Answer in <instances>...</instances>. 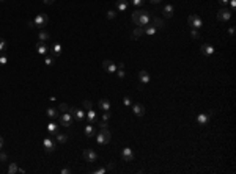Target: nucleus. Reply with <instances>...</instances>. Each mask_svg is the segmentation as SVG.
<instances>
[{
    "label": "nucleus",
    "mask_w": 236,
    "mask_h": 174,
    "mask_svg": "<svg viewBox=\"0 0 236 174\" xmlns=\"http://www.w3.org/2000/svg\"><path fill=\"white\" fill-rule=\"evenodd\" d=\"M217 19H219L220 22H227V20H230V19H231V11H230V10H227V8L224 7L222 10H219V13H217Z\"/></svg>",
    "instance_id": "nucleus-9"
},
{
    "label": "nucleus",
    "mask_w": 236,
    "mask_h": 174,
    "mask_svg": "<svg viewBox=\"0 0 236 174\" xmlns=\"http://www.w3.org/2000/svg\"><path fill=\"white\" fill-rule=\"evenodd\" d=\"M82 155H84L85 162H88V163H93V162L98 160V154H96V151H93V149H85L82 152Z\"/></svg>",
    "instance_id": "nucleus-6"
},
{
    "label": "nucleus",
    "mask_w": 236,
    "mask_h": 174,
    "mask_svg": "<svg viewBox=\"0 0 236 174\" xmlns=\"http://www.w3.org/2000/svg\"><path fill=\"white\" fill-rule=\"evenodd\" d=\"M93 172H94V174H104V172H107V169H106V168H99V169H94Z\"/></svg>",
    "instance_id": "nucleus-42"
},
{
    "label": "nucleus",
    "mask_w": 236,
    "mask_h": 174,
    "mask_svg": "<svg viewBox=\"0 0 236 174\" xmlns=\"http://www.w3.org/2000/svg\"><path fill=\"white\" fill-rule=\"evenodd\" d=\"M116 77L118 79H125L126 77V72H125V64L123 63H118V66H116Z\"/></svg>",
    "instance_id": "nucleus-19"
},
{
    "label": "nucleus",
    "mask_w": 236,
    "mask_h": 174,
    "mask_svg": "<svg viewBox=\"0 0 236 174\" xmlns=\"http://www.w3.org/2000/svg\"><path fill=\"white\" fill-rule=\"evenodd\" d=\"M46 115L49 116V118H57V115H58V113H57V110H55V108H47V110H46Z\"/></svg>",
    "instance_id": "nucleus-30"
},
{
    "label": "nucleus",
    "mask_w": 236,
    "mask_h": 174,
    "mask_svg": "<svg viewBox=\"0 0 236 174\" xmlns=\"http://www.w3.org/2000/svg\"><path fill=\"white\" fill-rule=\"evenodd\" d=\"M43 2H44L46 5H52V3L55 2V0H43Z\"/></svg>",
    "instance_id": "nucleus-50"
},
{
    "label": "nucleus",
    "mask_w": 236,
    "mask_h": 174,
    "mask_svg": "<svg viewBox=\"0 0 236 174\" xmlns=\"http://www.w3.org/2000/svg\"><path fill=\"white\" fill-rule=\"evenodd\" d=\"M150 20H151V17H150V13H148V11H145V10H138V22H137L138 27H145V25H148Z\"/></svg>",
    "instance_id": "nucleus-3"
},
{
    "label": "nucleus",
    "mask_w": 236,
    "mask_h": 174,
    "mask_svg": "<svg viewBox=\"0 0 236 174\" xmlns=\"http://www.w3.org/2000/svg\"><path fill=\"white\" fill-rule=\"evenodd\" d=\"M143 35H145L143 27H137V28H134V32H132V39H138V38H142Z\"/></svg>",
    "instance_id": "nucleus-23"
},
{
    "label": "nucleus",
    "mask_w": 236,
    "mask_h": 174,
    "mask_svg": "<svg viewBox=\"0 0 236 174\" xmlns=\"http://www.w3.org/2000/svg\"><path fill=\"white\" fill-rule=\"evenodd\" d=\"M132 5L134 7H142L143 5V0H132Z\"/></svg>",
    "instance_id": "nucleus-39"
},
{
    "label": "nucleus",
    "mask_w": 236,
    "mask_h": 174,
    "mask_svg": "<svg viewBox=\"0 0 236 174\" xmlns=\"http://www.w3.org/2000/svg\"><path fill=\"white\" fill-rule=\"evenodd\" d=\"M38 39H39V42H46V41H49L51 39V33L49 32H39L38 33Z\"/></svg>",
    "instance_id": "nucleus-24"
},
{
    "label": "nucleus",
    "mask_w": 236,
    "mask_h": 174,
    "mask_svg": "<svg viewBox=\"0 0 236 174\" xmlns=\"http://www.w3.org/2000/svg\"><path fill=\"white\" fill-rule=\"evenodd\" d=\"M84 133H85L88 138L94 137V127H93V124H87V126L84 127Z\"/></svg>",
    "instance_id": "nucleus-22"
},
{
    "label": "nucleus",
    "mask_w": 236,
    "mask_h": 174,
    "mask_svg": "<svg viewBox=\"0 0 236 174\" xmlns=\"http://www.w3.org/2000/svg\"><path fill=\"white\" fill-rule=\"evenodd\" d=\"M55 141H57V143H66V141H68V135H65V133H57Z\"/></svg>",
    "instance_id": "nucleus-29"
},
{
    "label": "nucleus",
    "mask_w": 236,
    "mask_h": 174,
    "mask_svg": "<svg viewBox=\"0 0 236 174\" xmlns=\"http://www.w3.org/2000/svg\"><path fill=\"white\" fill-rule=\"evenodd\" d=\"M228 2H230V0H219V3H220L222 7H227V5H228Z\"/></svg>",
    "instance_id": "nucleus-47"
},
{
    "label": "nucleus",
    "mask_w": 236,
    "mask_h": 174,
    "mask_svg": "<svg viewBox=\"0 0 236 174\" xmlns=\"http://www.w3.org/2000/svg\"><path fill=\"white\" fill-rule=\"evenodd\" d=\"M121 159L125 162H132L134 160V151L131 147H125L123 151H121Z\"/></svg>",
    "instance_id": "nucleus-12"
},
{
    "label": "nucleus",
    "mask_w": 236,
    "mask_h": 174,
    "mask_svg": "<svg viewBox=\"0 0 236 174\" xmlns=\"http://www.w3.org/2000/svg\"><path fill=\"white\" fill-rule=\"evenodd\" d=\"M132 22L137 25V22H138V10H135V11L132 13Z\"/></svg>",
    "instance_id": "nucleus-35"
},
{
    "label": "nucleus",
    "mask_w": 236,
    "mask_h": 174,
    "mask_svg": "<svg viewBox=\"0 0 236 174\" xmlns=\"http://www.w3.org/2000/svg\"><path fill=\"white\" fill-rule=\"evenodd\" d=\"M58 110H60L61 113H66V111H69V107H68L66 104H60V107H58Z\"/></svg>",
    "instance_id": "nucleus-36"
},
{
    "label": "nucleus",
    "mask_w": 236,
    "mask_h": 174,
    "mask_svg": "<svg viewBox=\"0 0 236 174\" xmlns=\"http://www.w3.org/2000/svg\"><path fill=\"white\" fill-rule=\"evenodd\" d=\"M102 67L107 74H115L116 72V64L112 61V60H104L102 61Z\"/></svg>",
    "instance_id": "nucleus-10"
},
{
    "label": "nucleus",
    "mask_w": 236,
    "mask_h": 174,
    "mask_svg": "<svg viewBox=\"0 0 236 174\" xmlns=\"http://www.w3.org/2000/svg\"><path fill=\"white\" fill-rule=\"evenodd\" d=\"M36 52H38V55H46L49 52V46L46 42H38L36 44Z\"/></svg>",
    "instance_id": "nucleus-16"
},
{
    "label": "nucleus",
    "mask_w": 236,
    "mask_h": 174,
    "mask_svg": "<svg viewBox=\"0 0 236 174\" xmlns=\"http://www.w3.org/2000/svg\"><path fill=\"white\" fill-rule=\"evenodd\" d=\"M110 138H112V133L106 127V129H101L99 133L96 135V143L98 144H107V143H110Z\"/></svg>",
    "instance_id": "nucleus-1"
},
{
    "label": "nucleus",
    "mask_w": 236,
    "mask_h": 174,
    "mask_svg": "<svg viewBox=\"0 0 236 174\" xmlns=\"http://www.w3.org/2000/svg\"><path fill=\"white\" fill-rule=\"evenodd\" d=\"M82 108L87 111V110H90V108H93V104H91V101H84L82 102Z\"/></svg>",
    "instance_id": "nucleus-33"
},
{
    "label": "nucleus",
    "mask_w": 236,
    "mask_h": 174,
    "mask_svg": "<svg viewBox=\"0 0 236 174\" xmlns=\"http://www.w3.org/2000/svg\"><path fill=\"white\" fill-rule=\"evenodd\" d=\"M113 168H115V163H109L106 169H107V171H110V169H113Z\"/></svg>",
    "instance_id": "nucleus-49"
},
{
    "label": "nucleus",
    "mask_w": 236,
    "mask_h": 174,
    "mask_svg": "<svg viewBox=\"0 0 236 174\" xmlns=\"http://www.w3.org/2000/svg\"><path fill=\"white\" fill-rule=\"evenodd\" d=\"M153 25L156 28H164L165 27V22L161 19V17H153Z\"/></svg>",
    "instance_id": "nucleus-27"
},
{
    "label": "nucleus",
    "mask_w": 236,
    "mask_h": 174,
    "mask_svg": "<svg viewBox=\"0 0 236 174\" xmlns=\"http://www.w3.org/2000/svg\"><path fill=\"white\" fill-rule=\"evenodd\" d=\"M8 63V58L5 57V55H2V54H0V64H2V66H5Z\"/></svg>",
    "instance_id": "nucleus-38"
},
{
    "label": "nucleus",
    "mask_w": 236,
    "mask_h": 174,
    "mask_svg": "<svg viewBox=\"0 0 236 174\" xmlns=\"http://www.w3.org/2000/svg\"><path fill=\"white\" fill-rule=\"evenodd\" d=\"M228 3H230V7H231V10H234V8H236V0H230V2H228Z\"/></svg>",
    "instance_id": "nucleus-46"
},
{
    "label": "nucleus",
    "mask_w": 236,
    "mask_h": 174,
    "mask_svg": "<svg viewBox=\"0 0 236 174\" xmlns=\"http://www.w3.org/2000/svg\"><path fill=\"white\" fill-rule=\"evenodd\" d=\"M187 24L191 25V28L198 30V28H202V25H203V20H202V17H200V16H197V14H191V16L187 17Z\"/></svg>",
    "instance_id": "nucleus-2"
},
{
    "label": "nucleus",
    "mask_w": 236,
    "mask_h": 174,
    "mask_svg": "<svg viewBox=\"0 0 236 174\" xmlns=\"http://www.w3.org/2000/svg\"><path fill=\"white\" fill-rule=\"evenodd\" d=\"M43 147H44L46 152H54V151H55V141H54L52 138H44Z\"/></svg>",
    "instance_id": "nucleus-11"
},
{
    "label": "nucleus",
    "mask_w": 236,
    "mask_h": 174,
    "mask_svg": "<svg viewBox=\"0 0 236 174\" xmlns=\"http://www.w3.org/2000/svg\"><path fill=\"white\" fill-rule=\"evenodd\" d=\"M128 7H129V3L126 2V0H116V8H118V11H126Z\"/></svg>",
    "instance_id": "nucleus-26"
},
{
    "label": "nucleus",
    "mask_w": 236,
    "mask_h": 174,
    "mask_svg": "<svg viewBox=\"0 0 236 174\" xmlns=\"http://www.w3.org/2000/svg\"><path fill=\"white\" fill-rule=\"evenodd\" d=\"M191 36H192V39H198V38H200V33H198V30H194V28H192V32H191Z\"/></svg>",
    "instance_id": "nucleus-37"
},
{
    "label": "nucleus",
    "mask_w": 236,
    "mask_h": 174,
    "mask_svg": "<svg viewBox=\"0 0 236 174\" xmlns=\"http://www.w3.org/2000/svg\"><path fill=\"white\" fill-rule=\"evenodd\" d=\"M2 147H3V138L0 137V149H2Z\"/></svg>",
    "instance_id": "nucleus-52"
},
{
    "label": "nucleus",
    "mask_w": 236,
    "mask_h": 174,
    "mask_svg": "<svg viewBox=\"0 0 236 174\" xmlns=\"http://www.w3.org/2000/svg\"><path fill=\"white\" fill-rule=\"evenodd\" d=\"M132 113H134L135 116H143V115H145V107L140 105V104H134V105H132Z\"/></svg>",
    "instance_id": "nucleus-18"
},
{
    "label": "nucleus",
    "mask_w": 236,
    "mask_h": 174,
    "mask_svg": "<svg viewBox=\"0 0 236 174\" xmlns=\"http://www.w3.org/2000/svg\"><path fill=\"white\" fill-rule=\"evenodd\" d=\"M33 22H35V27H38V28H44L47 24H49V17H47L46 14H38L35 19H33Z\"/></svg>",
    "instance_id": "nucleus-5"
},
{
    "label": "nucleus",
    "mask_w": 236,
    "mask_h": 174,
    "mask_svg": "<svg viewBox=\"0 0 236 174\" xmlns=\"http://www.w3.org/2000/svg\"><path fill=\"white\" fill-rule=\"evenodd\" d=\"M98 105H99V108L102 111H110V101H109V99H101Z\"/></svg>",
    "instance_id": "nucleus-20"
},
{
    "label": "nucleus",
    "mask_w": 236,
    "mask_h": 174,
    "mask_svg": "<svg viewBox=\"0 0 236 174\" xmlns=\"http://www.w3.org/2000/svg\"><path fill=\"white\" fill-rule=\"evenodd\" d=\"M69 111L73 113V116L77 122H82L85 119V110L84 108H69Z\"/></svg>",
    "instance_id": "nucleus-8"
},
{
    "label": "nucleus",
    "mask_w": 236,
    "mask_h": 174,
    "mask_svg": "<svg viewBox=\"0 0 236 174\" xmlns=\"http://www.w3.org/2000/svg\"><path fill=\"white\" fill-rule=\"evenodd\" d=\"M214 115V111L212 110H209L208 113H200L198 116H197V122L200 124V126H206V124L209 122V118Z\"/></svg>",
    "instance_id": "nucleus-7"
},
{
    "label": "nucleus",
    "mask_w": 236,
    "mask_h": 174,
    "mask_svg": "<svg viewBox=\"0 0 236 174\" xmlns=\"http://www.w3.org/2000/svg\"><path fill=\"white\" fill-rule=\"evenodd\" d=\"M0 162H7V154L5 152H0Z\"/></svg>",
    "instance_id": "nucleus-44"
},
{
    "label": "nucleus",
    "mask_w": 236,
    "mask_h": 174,
    "mask_svg": "<svg viewBox=\"0 0 236 174\" xmlns=\"http://www.w3.org/2000/svg\"><path fill=\"white\" fill-rule=\"evenodd\" d=\"M27 27H29V28H35V22H33V20H30V22L27 24Z\"/></svg>",
    "instance_id": "nucleus-48"
},
{
    "label": "nucleus",
    "mask_w": 236,
    "mask_h": 174,
    "mask_svg": "<svg viewBox=\"0 0 236 174\" xmlns=\"http://www.w3.org/2000/svg\"><path fill=\"white\" fill-rule=\"evenodd\" d=\"M3 50H7V41L0 38V54H2Z\"/></svg>",
    "instance_id": "nucleus-34"
},
{
    "label": "nucleus",
    "mask_w": 236,
    "mask_h": 174,
    "mask_svg": "<svg viewBox=\"0 0 236 174\" xmlns=\"http://www.w3.org/2000/svg\"><path fill=\"white\" fill-rule=\"evenodd\" d=\"M54 63H55V58H54V57H46V58H44V64H46V66H52Z\"/></svg>",
    "instance_id": "nucleus-32"
},
{
    "label": "nucleus",
    "mask_w": 236,
    "mask_h": 174,
    "mask_svg": "<svg viewBox=\"0 0 236 174\" xmlns=\"http://www.w3.org/2000/svg\"><path fill=\"white\" fill-rule=\"evenodd\" d=\"M17 163H10V166H8V172L10 174H14V172H17Z\"/></svg>",
    "instance_id": "nucleus-31"
},
{
    "label": "nucleus",
    "mask_w": 236,
    "mask_h": 174,
    "mask_svg": "<svg viewBox=\"0 0 236 174\" xmlns=\"http://www.w3.org/2000/svg\"><path fill=\"white\" fill-rule=\"evenodd\" d=\"M131 104H132V102H131L129 97H125V99H123V105H125V107H129Z\"/></svg>",
    "instance_id": "nucleus-40"
},
{
    "label": "nucleus",
    "mask_w": 236,
    "mask_h": 174,
    "mask_svg": "<svg viewBox=\"0 0 236 174\" xmlns=\"http://www.w3.org/2000/svg\"><path fill=\"white\" fill-rule=\"evenodd\" d=\"M143 32H145V35H148V36H154L156 32H157V28H156L154 25H145V27H143Z\"/></svg>",
    "instance_id": "nucleus-25"
},
{
    "label": "nucleus",
    "mask_w": 236,
    "mask_h": 174,
    "mask_svg": "<svg viewBox=\"0 0 236 174\" xmlns=\"http://www.w3.org/2000/svg\"><path fill=\"white\" fill-rule=\"evenodd\" d=\"M138 82H140L142 85H148V83L151 82L150 74H148L147 71H140V72H138Z\"/></svg>",
    "instance_id": "nucleus-13"
},
{
    "label": "nucleus",
    "mask_w": 236,
    "mask_h": 174,
    "mask_svg": "<svg viewBox=\"0 0 236 174\" xmlns=\"http://www.w3.org/2000/svg\"><path fill=\"white\" fill-rule=\"evenodd\" d=\"M115 16H116V13L115 11H107V19H115Z\"/></svg>",
    "instance_id": "nucleus-41"
},
{
    "label": "nucleus",
    "mask_w": 236,
    "mask_h": 174,
    "mask_svg": "<svg viewBox=\"0 0 236 174\" xmlns=\"http://www.w3.org/2000/svg\"><path fill=\"white\" fill-rule=\"evenodd\" d=\"M49 50H51V54H52L54 57H58V55L61 54V44H60V42H55V44L49 49Z\"/></svg>",
    "instance_id": "nucleus-21"
},
{
    "label": "nucleus",
    "mask_w": 236,
    "mask_h": 174,
    "mask_svg": "<svg viewBox=\"0 0 236 174\" xmlns=\"http://www.w3.org/2000/svg\"><path fill=\"white\" fill-rule=\"evenodd\" d=\"M173 13H175V7L173 5H165L164 8H162V14H164V17H172L173 16Z\"/></svg>",
    "instance_id": "nucleus-17"
},
{
    "label": "nucleus",
    "mask_w": 236,
    "mask_h": 174,
    "mask_svg": "<svg viewBox=\"0 0 236 174\" xmlns=\"http://www.w3.org/2000/svg\"><path fill=\"white\" fill-rule=\"evenodd\" d=\"M73 122H74V116H73V113H71V111H66V113H63L60 116V124L63 127H71V126H73Z\"/></svg>",
    "instance_id": "nucleus-4"
},
{
    "label": "nucleus",
    "mask_w": 236,
    "mask_h": 174,
    "mask_svg": "<svg viewBox=\"0 0 236 174\" xmlns=\"http://www.w3.org/2000/svg\"><path fill=\"white\" fill-rule=\"evenodd\" d=\"M60 172H61V174H71V169H69V168H63Z\"/></svg>",
    "instance_id": "nucleus-45"
},
{
    "label": "nucleus",
    "mask_w": 236,
    "mask_h": 174,
    "mask_svg": "<svg viewBox=\"0 0 236 174\" xmlns=\"http://www.w3.org/2000/svg\"><path fill=\"white\" fill-rule=\"evenodd\" d=\"M228 35H230V36H233V35H234V28H233V27H231V28H228Z\"/></svg>",
    "instance_id": "nucleus-51"
},
{
    "label": "nucleus",
    "mask_w": 236,
    "mask_h": 174,
    "mask_svg": "<svg viewBox=\"0 0 236 174\" xmlns=\"http://www.w3.org/2000/svg\"><path fill=\"white\" fill-rule=\"evenodd\" d=\"M85 118L88 119V124H96V122H98V119H96V111H94L93 108H90V110L85 111Z\"/></svg>",
    "instance_id": "nucleus-15"
},
{
    "label": "nucleus",
    "mask_w": 236,
    "mask_h": 174,
    "mask_svg": "<svg viewBox=\"0 0 236 174\" xmlns=\"http://www.w3.org/2000/svg\"><path fill=\"white\" fill-rule=\"evenodd\" d=\"M200 52H202V55H206V57L214 55V47H212L211 44H202Z\"/></svg>",
    "instance_id": "nucleus-14"
},
{
    "label": "nucleus",
    "mask_w": 236,
    "mask_h": 174,
    "mask_svg": "<svg viewBox=\"0 0 236 174\" xmlns=\"http://www.w3.org/2000/svg\"><path fill=\"white\" fill-rule=\"evenodd\" d=\"M151 3H159V2H162V0H150Z\"/></svg>",
    "instance_id": "nucleus-53"
},
{
    "label": "nucleus",
    "mask_w": 236,
    "mask_h": 174,
    "mask_svg": "<svg viewBox=\"0 0 236 174\" xmlns=\"http://www.w3.org/2000/svg\"><path fill=\"white\" fill-rule=\"evenodd\" d=\"M102 119L107 122V121L110 119V113H109V111H104V113H102Z\"/></svg>",
    "instance_id": "nucleus-43"
},
{
    "label": "nucleus",
    "mask_w": 236,
    "mask_h": 174,
    "mask_svg": "<svg viewBox=\"0 0 236 174\" xmlns=\"http://www.w3.org/2000/svg\"><path fill=\"white\" fill-rule=\"evenodd\" d=\"M0 2H5V0H0Z\"/></svg>",
    "instance_id": "nucleus-54"
},
{
    "label": "nucleus",
    "mask_w": 236,
    "mask_h": 174,
    "mask_svg": "<svg viewBox=\"0 0 236 174\" xmlns=\"http://www.w3.org/2000/svg\"><path fill=\"white\" fill-rule=\"evenodd\" d=\"M57 130H58V126H57L55 122H49V124H47V132H49L51 135L57 133Z\"/></svg>",
    "instance_id": "nucleus-28"
}]
</instances>
